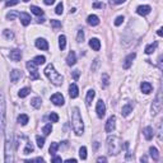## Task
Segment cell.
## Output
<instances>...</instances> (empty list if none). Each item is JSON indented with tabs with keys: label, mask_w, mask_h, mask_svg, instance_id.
<instances>
[{
	"label": "cell",
	"mask_w": 163,
	"mask_h": 163,
	"mask_svg": "<svg viewBox=\"0 0 163 163\" xmlns=\"http://www.w3.org/2000/svg\"><path fill=\"white\" fill-rule=\"evenodd\" d=\"M3 36L5 37V38H8V40H10V38L14 37V35H13V32H10L9 29H4V31H3Z\"/></svg>",
	"instance_id": "obj_39"
},
{
	"label": "cell",
	"mask_w": 163,
	"mask_h": 163,
	"mask_svg": "<svg viewBox=\"0 0 163 163\" xmlns=\"http://www.w3.org/2000/svg\"><path fill=\"white\" fill-rule=\"evenodd\" d=\"M18 15H19V14H18L17 12H10V13H8V14H7V19L13 20V19L15 18V17H18Z\"/></svg>",
	"instance_id": "obj_42"
},
{
	"label": "cell",
	"mask_w": 163,
	"mask_h": 163,
	"mask_svg": "<svg viewBox=\"0 0 163 163\" xmlns=\"http://www.w3.org/2000/svg\"><path fill=\"white\" fill-rule=\"evenodd\" d=\"M9 57L12 61H20V59H22V51L20 50H13L10 51V55H9Z\"/></svg>",
	"instance_id": "obj_10"
},
{
	"label": "cell",
	"mask_w": 163,
	"mask_h": 163,
	"mask_svg": "<svg viewBox=\"0 0 163 163\" xmlns=\"http://www.w3.org/2000/svg\"><path fill=\"white\" fill-rule=\"evenodd\" d=\"M25 66H27V69L29 71V76H31L32 80H37L40 79V74H38V70H37V65L35 64V61H27L25 64Z\"/></svg>",
	"instance_id": "obj_5"
},
{
	"label": "cell",
	"mask_w": 163,
	"mask_h": 163,
	"mask_svg": "<svg viewBox=\"0 0 163 163\" xmlns=\"http://www.w3.org/2000/svg\"><path fill=\"white\" fill-rule=\"evenodd\" d=\"M75 63H76V55H75L74 51H70L69 55H68V57H66V64L69 66H71V65H74Z\"/></svg>",
	"instance_id": "obj_18"
},
{
	"label": "cell",
	"mask_w": 163,
	"mask_h": 163,
	"mask_svg": "<svg viewBox=\"0 0 163 163\" xmlns=\"http://www.w3.org/2000/svg\"><path fill=\"white\" fill-rule=\"evenodd\" d=\"M44 3L46 4V5H52V4L55 3V0H44Z\"/></svg>",
	"instance_id": "obj_49"
},
{
	"label": "cell",
	"mask_w": 163,
	"mask_h": 163,
	"mask_svg": "<svg viewBox=\"0 0 163 163\" xmlns=\"http://www.w3.org/2000/svg\"><path fill=\"white\" fill-rule=\"evenodd\" d=\"M151 10H152V8L149 7V5H140V7H138V9H136V13H138L139 15H148L149 13H151Z\"/></svg>",
	"instance_id": "obj_12"
},
{
	"label": "cell",
	"mask_w": 163,
	"mask_h": 163,
	"mask_svg": "<svg viewBox=\"0 0 163 163\" xmlns=\"http://www.w3.org/2000/svg\"><path fill=\"white\" fill-rule=\"evenodd\" d=\"M115 126H116V117L111 116L106 122V127H105L106 132H112L115 130Z\"/></svg>",
	"instance_id": "obj_7"
},
{
	"label": "cell",
	"mask_w": 163,
	"mask_h": 163,
	"mask_svg": "<svg viewBox=\"0 0 163 163\" xmlns=\"http://www.w3.org/2000/svg\"><path fill=\"white\" fill-rule=\"evenodd\" d=\"M140 89H141V92L145 93V94H149L152 92V84L151 83H148V82H143V83L140 84Z\"/></svg>",
	"instance_id": "obj_16"
},
{
	"label": "cell",
	"mask_w": 163,
	"mask_h": 163,
	"mask_svg": "<svg viewBox=\"0 0 163 163\" xmlns=\"http://www.w3.org/2000/svg\"><path fill=\"white\" fill-rule=\"evenodd\" d=\"M157 35H158V36H161V37H163V27L158 29V31H157Z\"/></svg>",
	"instance_id": "obj_51"
},
{
	"label": "cell",
	"mask_w": 163,
	"mask_h": 163,
	"mask_svg": "<svg viewBox=\"0 0 163 163\" xmlns=\"http://www.w3.org/2000/svg\"><path fill=\"white\" fill-rule=\"evenodd\" d=\"M163 107V79L161 82V87L158 89L157 92V96L154 98L153 103H152V107H151V111H152V115L153 116H156V115L159 112Z\"/></svg>",
	"instance_id": "obj_4"
},
{
	"label": "cell",
	"mask_w": 163,
	"mask_h": 163,
	"mask_svg": "<svg viewBox=\"0 0 163 163\" xmlns=\"http://www.w3.org/2000/svg\"><path fill=\"white\" fill-rule=\"evenodd\" d=\"M126 0H114V3L115 4H122V3H125Z\"/></svg>",
	"instance_id": "obj_53"
},
{
	"label": "cell",
	"mask_w": 163,
	"mask_h": 163,
	"mask_svg": "<svg viewBox=\"0 0 163 163\" xmlns=\"http://www.w3.org/2000/svg\"><path fill=\"white\" fill-rule=\"evenodd\" d=\"M36 140H37V145L40 148H42L45 145V138H42V136H40V135H37L36 136Z\"/></svg>",
	"instance_id": "obj_38"
},
{
	"label": "cell",
	"mask_w": 163,
	"mask_h": 163,
	"mask_svg": "<svg viewBox=\"0 0 163 163\" xmlns=\"http://www.w3.org/2000/svg\"><path fill=\"white\" fill-rule=\"evenodd\" d=\"M124 17L122 15H119L116 19H115V25H120V24H122V22H124Z\"/></svg>",
	"instance_id": "obj_44"
},
{
	"label": "cell",
	"mask_w": 163,
	"mask_h": 163,
	"mask_svg": "<svg viewBox=\"0 0 163 163\" xmlns=\"http://www.w3.org/2000/svg\"><path fill=\"white\" fill-rule=\"evenodd\" d=\"M89 46H91L94 51H100V49H101V41L98 40V38H91V40H89Z\"/></svg>",
	"instance_id": "obj_15"
},
{
	"label": "cell",
	"mask_w": 163,
	"mask_h": 163,
	"mask_svg": "<svg viewBox=\"0 0 163 163\" xmlns=\"http://www.w3.org/2000/svg\"><path fill=\"white\" fill-rule=\"evenodd\" d=\"M158 139L163 140V119L159 122V125H158Z\"/></svg>",
	"instance_id": "obj_34"
},
{
	"label": "cell",
	"mask_w": 163,
	"mask_h": 163,
	"mask_svg": "<svg viewBox=\"0 0 163 163\" xmlns=\"http://www.w3.org/2000/svg\"><path fill=\"white\" fill-rule=\"evenodd\" d=\"M135 56H136V54H135V52H132V54H130V55H127L126 59H125V61H124V64H122L124 69H129V68L131 66L132 60L135 59Z\"/></svg>",
	"instance_id": "obj_13"
},
{
	"label": "cell",
	"mask_w": 163,
	"mask_h": 163,
	"mask_svg": "<svg viewBox=\"0 0 163 163\" xmlns=\"http://www.w3.org/2000/svg\"><path fill=\"white\" fill-rule=\"evenodd\" d=\"M93 8H100V9H103V8H105V4H103V3H94V4H93Z\"/></svg>",
	"instance_id": "obj_47"
},
{
	"label": "cell",
	"mask_w": 163,
	"mask_h": 163,
	"mask_svg": "<svg viewBox=\"0 0 163 163\" xmlns=\"http://www.w3.org/2000/svg\"><path fill=\"white\" fill-rule=\"evenodd\" d=\"M94 96H96V92H94L93 89H89V91L87 92V97H85V103H87V106H91Z\"/></svg>",
	"instance_id": "obj_21"
},
{
	"label": "cell",
	"mask_w": 163,
	"mask_h": 163,
	"mask_svg": "<svg viewBox=\"0 0 163 163\" xmlns=\"http://www.w3.org/2000/svg\"><path fill=\"white\" fill-rule=\"evenodd\" d=\"M35 45L37 49H41V50H49V44H47V41L45 40V38H37Z\"/></svg>",
	"instance_id": "obj_9"
},
{
	"label": "cell",
	"mask_w": 163,
	"mask_h": 163,
	"mask_svg": "<svg viewBox=\"0 0 163 163\" xmlns=\"http://www.w3.org/2000/svg\"><path fill=\"white\" fill-rule=\"evenodd\" d=\"M71 126L73 130L78 136H80L84 132V124H83V119H82L80 111L78 107H74L71 110Z\"/></svg>",
	"instance_id": "obj_1"
},
{
	"label": "cell",
	"mask_w": 163,
	"mask_h": 163,
	"mask_svg": "<svg viewBox=\"0 0 163 163\" xmlns=\"http://www.w3.org/2000/svg\"><path fill=\"white\" fill-rule=\"evenodd\" d=\"M20 78H22V71L18 70V69H14L10 71V82L13 83H17Z\"/></svg>",
	"instance_id": "obj_11"
},
{
	"label": "cell",
	"mask_w": 163,
	"mask_h": 163,
	"mask_svg": "<svg viewBox=\"0 0 163 163\" xmlns=\"http://www.w3.org/2000/svg\"><path fill=\"white\" fill-rule=\"evenodd\" d=\"M51 102L55 105V106H63L64 105V97L61 93H55L51 96Z\"/></svg>",
	"instance_id": "obj_8"
},
{
	"label": "cell",
	"mask_w": 163,
	"mask_h": 163,
	"mask_svg": "<svg viewBox=\"0 0 163 163\" xmlns=\"http://www.w3.org/2000/svg\"><path fill=\"white\" fill-rule=\"evenodd\" d=\"M97 162H107V159L105 157H98L97 158Z\"/></svg>",
	"instance_id": "obj_52"
},
{
	"label": "cell",
	"mask_w": 163,
	"mask_h": 163,
	"mask_svg": "<svg viewBox=\"0 0 163 163\" xmlns=\"http://www.w3.org/2000/svg\"><path fill=\"white\" fill-rule=\"evenodd\" d=\"M29 93H31V89L25 87V88H22V89H20L19 93H18V96H19L20 98H24V97H27Z\"/></svg>",
	"instance_id": "obj_30"
},
{
	"label": "cell",
	"mask_w": 163,
	"mask_h": 163,
	"mask_svg": "<svg viewBox=\"0 0 163 163\" xmlns=\"http://www.w3.org/2000/svg\"><path fill=\"white\" fill-rule=\"evenodd\" d=\"M79 157L82 159H85V158H87V148L85 147H82L79 149Z\"/></svg>",
	"instance_id": "obj_35"
},
{
	"label": "cell",
	"mask_w": 163,
	"mask_h": 163,
	"mask_svg": "<svg viewBox=\"0 0 163 163\" xmlns=\"http://www.w3.org/2000/svg\"><path fill=\"white\" fill-rule=\"evenodd\" d=\"M45 75L47 76V78H49V80L51 82V83L55 84V85H61L63 82H64L63 75L59 74V73L55 70V68H54L52 64H49V65L46 66V69H45Z\"/></svg>",
	"instance_id": "obj_3"
},
{
	"label": "cell",
	"mask_w": 163,
	"mask_h": 163,
	"mask_svg": "<svg viewBox=\"0 0 163 163\" xmlns=\"http://www.w3.org/2000/svg\"><path fill=\"white\" fill-rule=\"evenodd\" d=\"M63 10H64V5H63V3H59L57 4V7H56V9H55V13L56 14H63Z\"/></svg>",
	"instance_id": "obj_41"
},
{
	"label": "cell",
	"mask_w": 163,
	"mask_h": 163,
	"mask_svg": "<svg viewBox=\"0 0 163 163\" xmlns=\"http://www.w3.org/2000/svg\"><path fill=\"white\" fill-rule=\"evenodd\" d=\"M51 131H52V125H51V124H47V125L42 127V132H44L45 135H50Z\"/></svg>",
	"instance_id": "obj_31"
},
{
	"label": "cell",
	"mask_w": 163,
	"mask_h": 163,
	"mask_svg": "<svg viewBox=\"0 0 163 163\" xmlns=\"http://www.w3.org/2000/svg\"><path fill=\"white\" fill-rule=\"evenodd\" d=\"M31 12L36 15H44V10H42L41 8L36 7V5H31Z\"/></svg>",
	"instance_id": "obj_29"
},
{
	"label": "cell",
	"mask_w": 163,
	"mask_h": 163,
	"mask_svg": "<svg viewBox=\"0 0 163 163\" xmlns=\"http://www.w3.org/2000/svg\"><path fill=\"white\" fill-rule=\"evenodd\" d=\"M108 84H110L108 75H107V74H102V87L106 88V87H108Z\"/></svg>",
	"instance_id": "obj_32"
},
{
	"label": "cell",
	"mask_w": 163,
	"mask_h": 163,
	"mask_svg": "<svg viewBox=\"0 0 163 163\" xmlns=\"http://www.w3.org/2000/svg\"><path fill=\"white\" fill-rule=\"evenodd\" d=\"M49 119H50L51 122H57V121H59V115H57L56 112H51L50 116H49Z\"/></svg>",
	"instance_id": "obj_36"
},
{
	"label": "cell",
	"mask_w": 163,
	"mask_h": 163,
	"mask_svg": "<svg viewBox=\"0 0 163 163\" xmlns=\"http://www.w3.org/2000/svg\"><path fill=\"white\" fill-rule=\"evenodd\" d=\"M132 107H134V105L131 103H127L125 106H122V110H121V114H122V116H129L130 115V112H132Z\"/></svg>",
	"instance_id": "obj_19"
},
{
	"label": "cell",
	"mask_w": 163,
	"mask_h": 163,
	"mask_svg": "<svg viewBox=\"0 0 163 163\" xmlns=\"http://www.w3.org/2000/svg\"><path fill=\"white\" fill-rule=\"evenodd\" d=\"M44 22H45V19H44V18H40V19L37 20V23H44Z\"/></svg>",
	"instance_id": "obj_56"
},
{
	"label": "cell",
	"mask_w": 163,
	"mask_h": 163,
	"mask_svg": "<svg viewBox=\"0 0 163 163\" xmlns=\"http://www.w3.org/2000/svg\"><path fill=\"white\" fill-rule=\"evenodd\" d=\"M157 46H158V42H153V44L148 45L147 47H145V54H147V55H151V54H153L154 51H156Z\"/></svg>",
	"instance_id": "obj_23"
},
{
	"label": "cell",
	"mask_w": 163,
	"mask_h": 163,
	"mask_svg": "<svg viewBox=\"0 0 163 163\" xmlns=\"http://www.w3.org/2000/svg\"><path fill=\"white\" fill-rule=\"evenodd\" d=\"M19 3V0H8V1L5 3L7 7H13V5H17V4Z\"/></svg>",
	"instance_id": "obj_45"
},
{
	"label": "cell",
	"mask_w": 163,
	"mask_h": 163,
	"mask_svg": "<svg viewBox=\"0 0 163 163\" xmlns=\"http://www.w3.org/2000/svg\"><path fill=\"white\" fill-rule=\"evenodd\" d=\"M96 112H97V116L102 119L106 115V105H105V102L100 100L97 102V106H96Z\"/></svg>",
	"instance_id": "obj_6"
},
{
	"label": "cell",
	"mask_w": 163,
	"mask_h": 163,
	"mask_svg": "<svg viewBox=\"0 0 163 163\" xmlns=\"http://www.w3.org/2000/svg\"><path fill=\"white\" fill-rule=\"evenodd\" d=\"M19 18H20V22H22L23 25H28L31 23V15L27 14V13H24V12L19 14Z\"/></svg>",
	"instance_id": "obj_17"
},
{
	"label": "cell",
	"mask_w": 163,
	"mask_h": 163,
	"mask_svg": "<svg viewBox=\"0 0 163 163\" xmlns=\"http://www.w3.org/2000/svg\"><path fill=\"white\" fill-rule=\"evenodd\" d=\"M23 1H28V0H23Z\"/></svg>",
	"instance_id": "obj_57"
},
{
	"label": "cell",
	"mask_w": 163,
	"mask_h": 163,
	"mask_svg": "<svg viewBox=\"0 0 163 163\" xmlns=\"http://www.w3.org/2000/svg\"><path fill=\"white\" fill-rule=\"evenodd\" d=\"M122 148H124V144H122V140L119 138V136H108L107 138V151H108V154L111 156H117L122 152Z\"/></svg>",
	"instance_id": "obj_2"
},
{
	"label": "cell",
	"mask_w": 163,
	"mask_h": 163,
	"mask_svg": "<svg viewBox=\"0 0 163 163\" xmlns=\"http://www.w3.org/2000/svg\"><path fill=\"white\" fill-rule=\"evenodd\" d=\"M78 94H79V89H78V85L76 84H70L69 85V96L70 98H76L78 97Z\"/></svg>",
	"instance_id": "obj_14"
},
{
	"label": "cell",
	"mask_w": 163,
	"mask_h": 163,
	"mask_svg": "<svg viewBox=\"0 0 163 163\" xmlns=\"http://www.w3.org/2000/svg\"><path fill=\"white\" fill-rule=\"evenodd\" d=\"M73 78H74L75 80L79 79V70H74V71H73Z\"/></svg>",
	"instance_id": "obj_48"
},
{
	"label": "cell",
	"mask_w": 163,
	"mask_h": 163,
	"mask_svg": "<svg viewBox=\"0 0 163 163\" xmlns=\"http://www.w3.org/2000/svg\"><path fill=\"white\" fill-rule=\"evenodd\" d=\"M17 120H18V122L20 124V125H27V122H28V120H29V117L27 116V115H24V114H22V115H19V116H18V119H17Z\"/></svg>",
	"instance_id": "obj_24"
},
{
	"label": "cell",
	"mask_w": 163,
	"mask_h": 163,
	"mask_svg": "<svg viewBox=\"0 0 163 163\" xmlns=\"http://www.w3.org/2000/svg\"><path fill=\"white\" fill-rule=\"evenodd\" d=\"M41 103H42V100L40 97H35V98H32V101H31V105H32V107H35V108H40Z\"/></svg>",
	"instance_id": "obj_25"
},
{
	"label": "cell",
	"mask_w": 163,
	"mask_h": 163,
	"mask_svg": "<svg viewBox=\"0 0 163 163\" xmlns=\"http://www.w3.org/2000/svg\"><path fill=\"white\" fill-rule=\"evenodd\" d=\"M57 149H59V143H51V145H50V149H49V152H50V154L51 156H55L56 154V152H57Z\"/></svg>",
	"instance_id": "obj_28"
},
{
	"label": "cell",
	"mask_w": 163,
	"mask_h": 163,
	"mask_svg": "<svg viewBox=\"0 0 163 163\" xmlns=\"http://www.w3.org/2000/svg\"><path fill=\"white\" fill-rule=\"evenodd\" d=\"M140 161H141V162H147V157H145V156H143V157L140 158Z\"/></svg>",
	"instance_id": "obj_55"
},
{
	"label": "cell",
	"mask_w": 163,
	"mask_h": 163,
	"mask_svg": "<svg viewBox=\"0 0 163 163\" xmlns=\"http://www.w3.org/2000/svg\"><path fill=\"white\" fill-rule=\"evenodd\" d=\"M31 152H33V145H32L31 143H27V144H25V148H24L23 153H24V154H29Z\"/></svg>",
	"instance_id": "obj_37"
},
{
	"label": "cell",
	"mask_w": 163,
	"mask_h": 163,
	"mask_svg": "<svg viewBox=\"0 0 163 163\" xmlns=\"http://www.w3.org/2000/svg\"><path fill=\"white\" fill-rule=\"evenodd\" d=\"M84 41V32H83V29H79V32H78V36H76V42H83Z\"/></svg>",
	"instance_id": "obj_40"
},
{
	"label": "cell",
	"mask_w": 163,
	"mask_h": 163,
	"mask_svg": "<svg viewBox=\"0 0 163 163\" xmlns=\"http://www.w3.org/2000/svg\"><path fill=\"white\" fill-rule=\"evenodd\" d=\"M66 162H73V163H75L76 159H74V158H69V159H66Z\"/></svg>",
	"instance_id": "obj_54"
},
{
	"label": "cell",
	"mask_w": 163,
	"mask_h": 163,
	"mask_svg": "<svg viewBox=\"0 0 163 163\" xmlns=\"http://www.w3.org/2000/svg\"><path fill=\"white\" fill-rule=\"evenodd\" d=\"M143 134H144V136H145V139H147V140H151V139L153 138V134H154V132H153V129H152L151 126H147V127H145L144 130H143Z\"/></svg>",
	"instance_id": "obj_22"
},
{
	"label": "cell",
	"mask_w": 163,
	"mask_h": 163,
	"mask_svg": "<svg viewBox=\"0 0 163 163\" xmlns=\"http://www.w3.org/2000/svg\"><path fill=\"white\" fill-rule=\"evenodd\" d=\"M158 68H159L161 70H163V54L158 57Z\"/></svg>",
	"instance_id": "obj_46"
},
{
	"label": "cell",
	"mask_w": 163,
	"mask_h": 163,
	"mask_svg": "<svg viewBox=\"0 0 163 163\" xmlns=\"http://www.w3.org/2000/svg\"><path fill=\"white\" fill-rule=\"evenodd\" d=\"M149 153H151V157L153 158L154 161H158V158H159V154H158V151L156 147H151L149 148Z\"/></svg>",
	"instance_id": "obj_26"
},
{
	"label": "cell",
	"mask_w": 163,
	"mask_h": 163,
	"mask_svg": "<svg viewBox=\"0 0 163 163\" xmlns=\"http://www.w3.org/2000/svg\"><path fill=\"white\" fill-rule=\"evenodd\" d=\"M61 161H63V159H61L60 157H54L52 159H51V162H52V163H55V162H61Z\"/></svg>",
	"instance_id": "obj_50"
},
{
	"label": "cell",
	"mask_w": 163,
	"mask_h": 163,
	"mask_svg": "<svg viewBox=\"0 0 163 163\" xmlns=\"http://www.w3.org/2000/svg\"><path fill=\"white\" fill-rule=\"evenodd\" d=\"M33 61H35L36 65H42V64H45L46 57L45 56H36L35 59H33Z\"/></svg>",
	"instance_id": "obj_33"
},
{
	"label": "cell",
	"mask_w": 163,
	"mask_h": 163,
	"mask_svg": "<svg viewBox=\"0 0 163 163\" xmlns=\"http://www.w3.org/2000/svg\"><path fill=\"white\" fill-rule=\"evenodd\" d=\"M87 22L89 25H98L100 24V18H98L97 15H94V14H91L87 18Z\"/></svg>",
	"instance_id": "obj_20"
},
{
	"label": "cell",
	"mask_w": 163,
	"mask_h": 163,
	"mask_svg": "<svg viewBox=\"0 0 163 163\" xmlns=\"http://www.w3.org/2000/svg\"><path fill=\"white\" fill-rule=\"evenodd\" d=\"M59 47H60V50H64L66 47V37L64 35L59 37Z\"/></svg>",
	"instance_id": "obj_27"
},
{
	"label": "cell",
	"mask_w": 163,
	"mask_h": 163,
	"mask_svg": "<svg viewBox=\"0 0 163 163\" xmlns=\"http://www.w3.org/2000/svg\"><path fill=\"white\" fill-rule=\"evenodd\" d=\"M51 25H52L54 28H60L61 27V22H59L56 19H51Z\"/></svg>",
	"instance_id": "obj_43"
}]
</instances>
